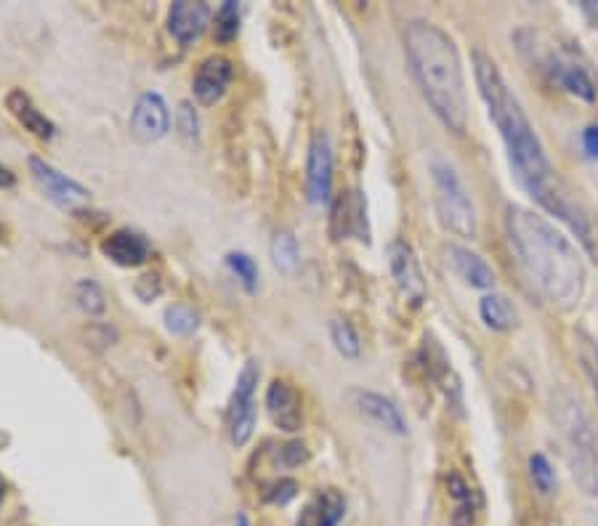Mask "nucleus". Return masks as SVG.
<instances>
[{"mask_svg":"<svg viewBox=\"0 0 598 526\" xmlns=\"http://www.w3.org/2000/svg\"><path fill=\"white\" fill-rule=\"evenodd\" d=\"M333 234L335 240L341 237H359L362 242H370V229H367V202L362 192L341 194L333 205Z\"/></svg>","mask_w":598,"mask_h":526,"instance_id":"15","label":"nucleus"},{"mask_svg":"<svg viewBox=\"0 0 598 526\" xmlns=\"http://www.w3.org/2000/svg\"><path fill=\"white\" fill-rule=\"evenodd\" d=\"M351 399L357 404V410L370 418L375 426H381L383 431H389V434L404 436L407 434V420L399 412V407L391 399L381 394H373V391H351Z\"/></svg>","mask_w":598,"mask_h":526,"instance_id":"18","label":"nucleus"},{"mask_svg":"<svg viewBox=\"0 0 598 526\" xmlns=\"http://www.w3.org/2000/svg\"><path fill=\"white\" fill-rule=\"evenodd\" d=\"M330 338H333L335 343V351L341 356H346V359H357L359 351H362L357 330L351 327L349 319L335 317L333 322H330Z\"/></svg>","mask_w":598,"mask_h":526,"instance_id":"25","label":"nucleus"},{"mask_svg":"<svg viewBox=\"0 0 598 526\" xmlns=\"http://www.w3.org/2000/svg\"><path fill=\"white\" fill-rule=\"evenodd\" d=\"M529 476H532V484H535L540 495H553V489H556V471L548 463V457L540 455V452L529 457Z\"/></svg>","mask_w":598,"mask_h":526,"instance_id":"30","label":"nucleus"},{"mask_svg":"<svg viewBox=\"0 0 598 526\" xmlns=\"http://www.w3.org/2000/svg\"><path fill=\"white\" fill-rule=\"evenodd\" d=\"M447 489H450V497L455 500L450 524L452 526H474L479 505H476V497H474V492H471V487H468L466 481L460 479L458 473H450V476H447Z\"/></svg>","mask_w":598,"mask_h":526,"instance_id":"22","label":"nucleus"},{"mask_svg":"<svg viewBox=\"0 0 598 526\" xmlns=\"http://www.w3.org/2000/svg\"><path fill=\"white\" fill-rule=\"evenodd\" d=\"M553 420L567 444V460L577 487L588 497H598V439L583 404L569 391H559L553 396Z\"/></svg>","mask_w":598,"mask_h":526,"instance_id":"4","label":"nucleus"},{"mask_svg":"<svg viewBox=\"0 0 598 526\" xmlns=\"http://www.w3.org/2000/svg\"><path fill=\"white\" fill-rule=\"evenodd\" d=\"M6 107L8 112H11V115H14L16 120L32 133V136H38V139H46V141L56 136V125L51 123V120H48V117L32 104L30 96H27L24 91H19V88L8 91Z\"/></svg>","mask_w":598,"mask_h":526,"instance_id":"20","label":"nucleus"},{"mask_svg":"<svg viewBox=\"0 0 598 526\" xmlns=\"http://www.w3.org/2000/svg\"><path fill=\"white\" fill-rule=\"evenodd\" d=\"M3 497H6V481L0 479V503H3Z\"/></svg>","mask_w":598,"mask_h":526,"instance_id":"37","label":"nucleus"},{"mask_svg":"<svg viewBox=\"0 0 598 526\" xmlns=\"http://www.w3.org/2000/svg\"><path fill=\"white\" fill-rule=\"evenodd\" d=\"M280 455L282 463L288 465V468H298V465H303L309 460V449H306V444H301V441H290V444H285V447L280 449Z\"/></svg>","mask_w":598,"mask_h":526,"instance_id":"33","label":"nucleus"},{"mask_svg":"<svg viewBox=\"0 0 598 526\" xmlns=\"http://www.w3.org/2000/svg\"><path fill=\"white\" fill-rule=\"evenodd\" d=\"M333 189V147L325 131H314L306 160V192L314 205L330 200Z\"/></svg>","mask_w":598,"mask_h":526,"instance_id":"9","label":"nucleus"},{"mask_svg":"<svg viewBox=\"0 0 598 526\" xmlns=\"http://www.w3.org/2000/svg\"><path fill=\"white\" fill-rule=\"evenodd\" d=\"M575 338H577V354H580V362H583L585 367V375L591 378V386L593 391H596V399H598V343L593 341L591 335L585 333V330H577Z\"/></svg>","mask_w":598,"mask_h":526,"instance_id":"29","label":"nucleus"},{"mask_svg":"<svg viewBox=\"0 0 598 526\" xmlns=\"http://www.w3.org/2000/svg\"><path fill=\"white\" fill-rule=\"evenodd\" d=\"M583 147L591 157H598V125H588L583 131Z\"/></svg>","mask_w":598,"mask_h":526,"instance_id":"34","label":"nucleus"},{"mask_svg":"<svg viewBox=\"0 0 598 526\" xmlns=\"http://www.w3.org/2000/svg\"><path fill=\"white\" fill-rule=\"evenodd\" d=\"M213 35L221 46L232 43L240 35V6L234 0H226L213 16Z\"/></svg>","mask_w":598,"mask_h":526,"instance_id":"24","label":"nucleus"},{"mask_svg":"<svg viewBox=\"0 0 598 526\" xmlns=\"http://www.w3.org/2000/svg\"><path fill=\"white\" fill-rule=\"evenodd\" d=\"M226 266L232 271L234 277L240 279V285L248 290V293H256L258 290V277H261V271H258V263L248 256V253H242V250H234L226 256Z\"/></svg>","mask_w":598,"mask_h":526,"instance_id":"27","label":"nucleus"},{"mask_svg":"<svg viewBox=\"0 0 598 526\" xmlns=\"http://www.w3.org/2000/svg\"><path fill=\"white\" fill-rule=\"evenodd\" d=\"M505 234L529 287L556 311H572L585 293V263L577 248L535 210L511 205Z\"/></svg>","mask_w":598,"mask_h":526,"instance_id":"2","label":"nucleus"},{"mask_svg":"<svg viewBox=\"0 0 598 526\" xmlns=\"http://www.w3.org/2000/svg\"><path fill=\"white\" fill-rule=\"evenodd\" d=\"M404 51L428 107L447 131L463 136L468 128V99L455 40L442 27L415 19L404 27Z\"/></svg>","mask_w":598,"mask_h":526,"instance_id":"3","label":"nucleus"},{"mask_svg":"<svg viewBox=\"0 0 598 526\" xmlns=\"http://www.w3.org/2000/svg\"><path fill=\"white\" fill-rule=\"evenodd\" d=\"M14 184H16V176L8 171L6 165L0 163V189H11Z\"/></svg>","mask_w":598,"mask_h":526,"instance_id":"35","label":"nucleus"},{"mask_svg":"<svg viewBox=\"0 0 598 526\" xmlns=\"http://www.w3.org/2000/svg\"><path fill=\"white\" fill-rule=\"evenodd\" d=\"M171 131V112L160 93L149 91L141 93L136 107L131 112V133L141 144L160 141L165 133Z\"/></svg>","mask_w":598,"mask_h":526,"instance_id":"10","label":"nucleus"},{"mask_svg":"<svg viewBox=\"0 0 598 526\" xmlns=\"http://www.w3.org/2000/svg\"><path fill=\"white\" fill-rule=\"evenodd\" d=\"M296 495H298V484L293 479L274 481L272 487L264 492L266 503H274V505H288Z\"/></svg>","mask_w":598,"mask_h":526,"instance_id":"31","label":"nucleus"},{"mask_svg":"<svg viewBox=\"0 0 598 526\" xmlns=\"http://www.w3.org/2000/svg\"><path fill=\"white\" fill-rule=\"evenodd\" d=\"M479 314H482L484 325L490 330H498V333H508L519 325V311L513 309V303L505 295L498 293L484 295L482 303H479Z\"/></svg>","mask_w":598,"mask_h":526,"instance_id":"21","label":"nucleus"},{"mask_svg":"<svg viewBox=\"0 0 598 526\" xmlns=\"http://www.w3.org/2000/svg\"><path fill=\"white\" fill-rule=\"evenodd\" d=\"M266 412L272 418L274 428H280L285 434H296L303 426V399L288 380H272V386L266 388Z\"/></svg>","mask_w":598,"mask_h":526,"instance_id":"11","label":"nucleus"},{"mask_svg":"<svg viewBox=\"0 0 598 526\" xmlns=\"http://www.w3.org/2000/svg\"><path fill=\"white\" fill-rule=\"evenodd\" d=\"M474 75L476 86L482 93L484 104L490 109L492 123L498 125L500 136L508 149L513 176L519 181L532 200L561 221L575 234H583L591 224V213L583 202L577 200L569 184L553 168L545 155L543 141L529 123L527 112L521 109L519 99L513 96L505 78L500 75L498 64L490 56L476 51L474 54Z\"/></svg>","mask_w":598,"mask_h":526,"instance_id":"1","label":"nucleus"},{"mask_svg":"<svg viewBox=\"0 0 598 526\" xmlns=\"http://www.w3.org/2000/svg\"><path fill=\"white\" fill-rule=\"evenodd\" d=\"M210 8L202 0H176L168 11V32L181 46H192L208 30Z\"/></svg>","mask_w":598,"mask_h":526,"instance_id":"13","label":"nucleus"},{"mask_svg":"<svg viewBox=\"0 0 598 526\" xmlns=\"http://www.w3.org/2000/svg\"><path fill=\"white\" fill-rule=\"evenodd\" d=\"M101 253L112 263H117V266H123V269H136V266L147 263V258L152 256V245L139 232L117 229L109 237H104Z\"/></svg>","mask_w":598,"mask_h":526,"instance_id":"16","label":"nucleus"},{"mask_svg":"<svg viewBox=\"0 0 598 526\" xmlns=\"http://www.w3.org/2000/svg\"><path fill=\"white\" fill-rule=\"evenodd\" d=\"M75 301L83 311H86L88 317H99L107 311V295L99 287V282L94 279H80L78 285H75Z\"/></svg>","mask_w":598,"mask_h":526,"instance_id":"26","label":"nucleus"},{"mask_svg":"<svg viewBox=\"0 0 598 526\" xmlns=\"http://www.w3.org/2000/svg\"><path fill=\"white\" fill-rule=\"evenodd\" d=\"M237 526H250L248 516H245V513H240V516H237Z\"/></svg>","mask_w":598,"mask_h":526,"instance_id":"36","label":"nucleus"},{"mask_svg":"<svg viewBox=\"0 0 598 526\" xmlns=\"http://www.w3.org/2000/svg\"><path fill=\"white\" fill-rule=\"evenodd\" d=\"M386 253H389L391 279H394V285L402 293V298L407 303H412V306H420V303L426 301L428 287L415 248L407 240H394Z\"/></svg>","mask_w":598,"mask_h":526,"instance_id":"8","label":"nucleus"},{"mask_svg":"<svg viewBox=\"0 0 598 526\" xmlns=\"http://www.w3.org/2000/svg\"><path fill=\"white\" fill-rule=\"evenodd\" d=\"M30 171H32V176H35V181H38L43 189H46L48 197H51L54 202H59V205H64V208H72L75 202L88 200L86 186L78 184L75 178L59 173L54 165L46 163V160H40V157H30Z\"/></svg>","mask_w":598,"mask_h":526,"instance_id":"14","label":"nucleus"},{"mask_svg":"<svg viewBox=\"0 0 598 526\" xmlns=\"http://www.w3.org/2000/svg\"><path fill=\"white\" fill-rule=\"evenodd\" d=\"M165 327L173 335H192L200 327V317H197L195 309H189L184 303H176V306L165 309Z\"/></svg>","mask_w":598,"mask_h":526,"instance_id":"28","label":"nucleus"},{"mask_svg":"<svg viewBox=\"0 0 598 526\" xmlns=\"http://www.w3.org/2000/svg\"><path fill=\"white\" fill-rule=\"evenodd\" d=\"M450 269L458 274L466 285L476 287V290H492L495 287V271L490 269V263L484 261L479 253L463 248V245H450L444 250Z\"/></svg>","mask_w":598,"mask_h":526,"instance_id":"19","label":"nucleus"},{"mask_svg":"<svg viewBox=\"0 0 598 526\" xmlns=\"http://www.w3.org/2000/svg\"><path fill=\"white\" fill-rule=\"evenodd\" d=\"M234 70L232 62L226 56H208L205 62L197 67L195 78H192V88H195V99L205 107H213L216 101L224 99L226 88L232 83Z\"/></svg>","mask_w":598,"mask_h":526,"instance_id":"12","label":"nucleus"},{"mask_svg":"<svg viewBox=\"0 0 598 526\" xmlns=\"http://www.w3.org/2000/svg\"><path fill=\"white\" fill-rule=\"evenodd\" d=\"M272 258H274V266H277V269L285 271V274H293V271L301 266V250H298L296 237H293L290 232L274 234Z\"/></svg>","mask_w":598,"mask_h":526,"instance_id":"23","label":"nucleus"},{"mask_svg":"<svg viewBox=\"0 0 598 526\" xmlns=\"http://www.w3.org/2000/svg\"><path fill=\"white\" fill-rule=\"evenodd\" d=\"M431 178H434V202L439 221L444 229L458 234L463 240L476 237V208L466 184L460 181L458 171L444 160H434L431 165Z\"/></svg>","mask_w":598,"mask_h":526,"instance_id":"5","label":"nucleus"},{"mask_svg":"<svg viewBox=\"0 0 598 526\" xmlns=\"http://www.w3.org/2000/svg\"><path fill=\"white\" fill-rule=\"evenodd\" d=\"M176 117H179V131L184 133L187 139H200V117H197L195 107H192L189 101H181Z\"/></svg>","mask_w":598,"mask_h":526,"instance_id":"32","label":"nucleus"},{"mask_svg":"<svg viewBox=\"0 0 598 526\" xmlns=\"http://www.w3.org/2000/svg\"><path fill=\"white\" fill-rule=\"evenodd\" d=\"M540 64V70L551 78V83L561 86L564 91H569L572 96H580L583 101H596L598 96V86L596 80L591 78V72L585 67L575 54H569V51H548L545 56L537 59Z\"/></svg>","mask_w":598,"mask_h":526,"instance_id":"7","label":"nucleus"},{"mask_svg":"<svg viewBox=\"0 0 598 526\" xmlns=\"http://www.w3.org/2000/svg\"><path fill=\"white\" fill-rule=\"evenodd\" d=\"M261 370L256 362H248L242 367L237 386H234L232 402H229V412H226V428H229V439L234 447H245L253 439L258 420V407H256V388Z\"/></svg>","mask_w":598,"mask_h":526,"instance_id":"6","label":"nucleus"},{"mask_svg":"<svg viewBox=\"0 0 598 526\" xmlns=\"http://www.w3.org/2000/svg\"><path fill=\"white\" fill-rule=\"evenodd\" d=\"M346 519V497L338 489H319L309 503L303 505L296 526H341Z\"/></svg>","mask_w":598,"mask_h":526,"instance_id":"17","label":"nucleus"}]
</instances>
